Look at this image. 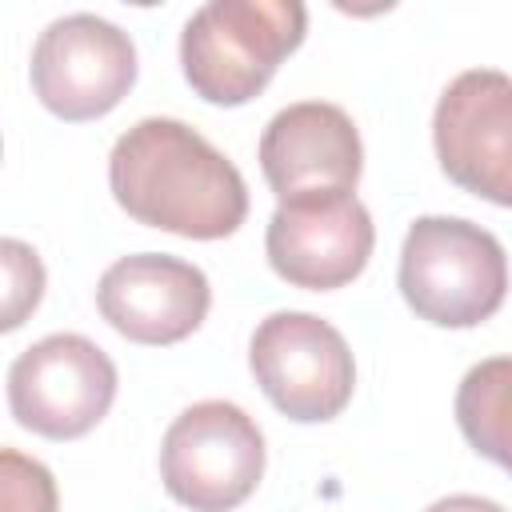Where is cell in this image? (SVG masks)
Here are the masks:
<instances>
[{
    "instance_id": "7",
    "label": "cell",
    "mask_w": 512,
    "mask_h": 512,
    "mask_svg": "<svg viewBox=\"0 0 512 512\" xmlns=\"http://www.w3.org/2000/svg\"><path fill=\"white\" fill-rule=\"evenodd\" d=\"M136 84V44L96 12L52 20L32 44V92L60 120H96Z\"/></svg>"
},
{
    "instance_id": "8",
    "label": "cell",
    "mask_w": 512,
    "mask_h": 512,
    "mask_svg": "<svg viewBox=\"0 0 512 512\" xmlns=\"http://www.w3.org/2000/svg\"><path fill=\"white\" fill-rule=\"evenodd\" d=\"M432 144L452 184L512 208V76L496 68L460 72L436 100Z\"/></svg>"
},
{
    "instance_id": "14",
    "label": "cell",
    "mask_w": 512,
    "mask_h": 512,
    "mask_svg": "<svg viewBox=\"0 0 512 512\" xmlns=\"http://www.w3.org/2000/svg\"><path fill=\"white\" fill-rule=\"evenodd\" d=\"M0 512H56L52 472L16 448L0 452Z\"/></svg>"
},
{
    "instance_id": "5",
    "label": "cell",
    "mask_w": 512,
    "mask_h": 512,
    "mask_svg": "<svg viewBox=\"0 0 512 512\" xmlns=\"http://www.w3.org/2000/svg\"><path fill=\"white\" fill-rule=\"evenodd\" d=\"M248 368L260 392L300 424L340 416L356 388L348 340L312 312L264 316L248 340Z\"/></svg>"
},
{
    "instance_id": "2",
    "label": "cell",
    "mask_w": 512,
    "mask_h": 512,
    "mask_svg": "<svg viewBox=\"0 0 512 512\" xmlns=\"http://www.w3.org/2000/svg\"><path fill=\"white\" fill-rule=\"evenodd\" d=\"M304 28L308 8L300 0H208L180 32L184 80L208 104H248L300 48Z\"/></svg>"
},
{
    "instance_id": "3",
    "label": "cell",
    "mask_w": 512,
    "mask_h": 512,
    "mask_svg": "<svg viewBox=\"0 0 512 512\" xmlns=\"http://www.w3.org/2000/svg\"><path fill=\"white\" fill-rule=\"evenodd\" d=\"M400 292L436 328L484 324L508 292L504 244L464 216H416L400 244Z\"/></svg>"
},
{
    "instance_id": "12",
    "label": "cell",
    "mask_w": 512,
    "mask_h": 512,
    "mask_svg": "<svg viewBox=\"0 0 512 512\" xmlns=\"http://www.w3.org/2000/svg\"><path fill=\"white\" fill-rule=\"evenodd\" d=\"M456 424L484 460L512 472V356H492L464 372Z\"/></svg>"
},
{
    "instance_id": "9",
    "label": "cell",
    "mask_w": 512,
    "mask_h": 512,
    "mask_svg": "<svg viewBox=\"0 0 512 512\" xmlns=\"http://www.w3.org/2000/svg\"><path fill=\"white\" fill-rule=\"evenodd\" d=\"M372 244L376 228L356 192H308L280 200L264 232L272 272L292 288L312 292L356 280L372 256Z\"/></svg>"
},
{
    "instance_id": "13",
    "label": "cell",
    "mask_w": 512,
    "mask_h": 512,
    "mask_svg": "<svg viewBox=\"0 0 512 512\" xmlns=\"http://www.w3.org/2000/svg\"><path fill=\"white\" fill-rule=\"evenodd\" d=\"M0 264H4V312H0V328L4 332H16L36 312V304L44 296V264L16 236L0 240Z\"/></svg>"
},
{
    "instance_id": "15",
    "label": "cell",
    "mask_w": 512,
    "mask_h": 512,
    "mask_svg": "<svg viewBox=\"0 0 512 512\" xmlns=\"http://www.w3.org/2000/svg\"><path fill=\"white\" fill-rule=\"evenodd\" d=\"M424 512H504L496 500L488 496H472V492H456V496H440L432 500Z\"/></svg>"
},
{
    "instance_id": "6",
    "label": "cell",
    "mask_w": 512,
    "mask_h": 512,
    "mask_svg": "<svg viewBox=\"0 0 512 512\" xmlns=\"http://www.w3.org/2000/svg\"><path fill=\"white\" fill-rule=\"evenodd\" d=\"M116 400L112 356L80 332H52L28 344L8 368V408L16 424L48 440L92 432Z\"/></svg>"
},
{
    "instance_id": "4",
    "label": "cell",
    "mask_w": 512,
    "mask_h": 512,
    "mask_svg": "<svg viewBox=\"0 0 512 512\" xmlns=\"http://www.w3.org/2000/svg\"><path fill=\"white\" fill-rule=\"evenodd\" d=\"M264 476V432L232 400L184 408L160 444V480L192 512H232Z\"/></svg>"
},
{
    "instance_id": "11",
    "label": "cell",
    "mask_w": 512,
    "mask_h": 512,
    "mask_svg": "<svg viewBox=\"0 0 512 512\" xmlns=\"http://www.w3.org/2000/svg\"><path fill=\"white\" fill-rule=\"evenodd\" d=\"M364 168V144L352 116L328 100L280 108L260 136V172L276 200L308 192H352Z\"/></svg>"
},
{
    "instance_id": "10",
    "label": "cell",
    "mask_w": 512,
    "mask_h": 512,
    "mask_svg": "<svg viewBox=\"0 0 512 512\" xmlns=\"http://www.w3.org/2000/svg\"><path fill=\"white\" fill-rule=\"evenodd\" d=\"M208 304V276L168 252L120 256L96 284L100 316L136 344H176L192 336L204 324Z\"/></svg>"
},
{
    "instance_id": "1",
    "label": "cell",
    "mask_w": 512,
    "mask_h": 512,
    "mask_svg": "<svg viewBox=\"0 0 512 512\" xmlns=\"http://www.w3.org/2000/svg\"><path fill=\"white\" fill-rule=\"evenodd\" d=\"M108 184L132 220L188 240H224L248 216L240 168L172 116L136 120L112 144Z\"/></svg>"
}]
</instances>
